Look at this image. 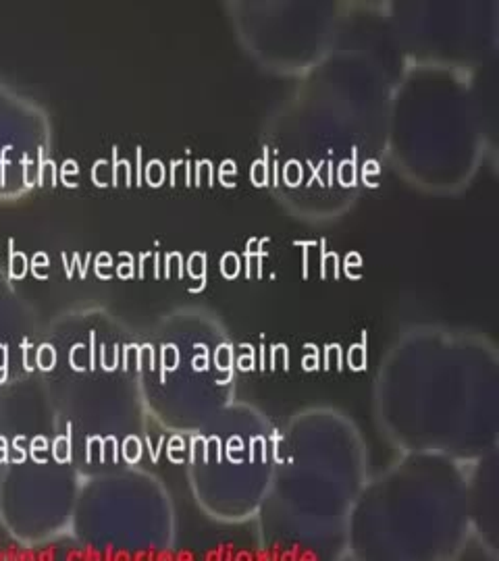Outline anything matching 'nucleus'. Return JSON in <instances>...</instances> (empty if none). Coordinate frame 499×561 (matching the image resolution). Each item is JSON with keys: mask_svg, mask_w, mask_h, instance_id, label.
I'll use <instances>...</instances> for the list:
<instances>
[{"mask_svg": "<svg viewBox=\"0 0 499 561\" xmlns=\"http://www.w3.org/2000/svg\"><path fill=\"white\" fill-rule=\"evenodd\" d=\"M25 270H27L25 256H23V254L11 252V277H13V279H21V277L25 275Z\"/></svg>", "mask_w": 499, "mask_h": 561, "instance_id": "f257e3e1", "label": "nucleus"}, {"mask_svg": "<svg viewBox=\"0 0 499 561\" xmlns=\"http://www.w3.org/2000/svg\"><path fill=\"white\" fill-rule=\"evenodd\" d=\"M38 364L44 370H50L54 366V352L50 345H42V349H40V354H38Z\"/></svg>", "mask_w": 499, "mask_h": 561, "instance_id": "f03ea898", "label": "nucleus"}, {"mask_svg": "<svg viewBox=\"0 0 499 561\" xmlns=\"http://www.w3.org/2000/svg\"><path fill=\"white\" fill-rule=\"evenodd\" d=\"M125 451H127V459H137L139 455V445L135 439H129L125 443Z\"/></svg>", "mask_w": 499, "mask_h": 561, "instance_id": "7ed1b4c3", "label": "nucleus"}, {"mask_svg": "<svg viewBox=\"0 0 499 561\" xmlns=\"http://www.w3.org/2000/svg\"><path fill=\"white\" fill-rule=\"evenodd\" d=\"M65 451L69 453V445L65 447V441H63V439H58V441H56V457H58V459H65V457H67V455H65ZM67 459H69V457H67Z\"/></svg>", "mask_w": 499, "mask_h": 561, "instance_id": "20e7f679", "label": "nucleus"}, {"mask_svg": "<svg viewBox=\"0 0 499 561\" xmlns=\"http://www.w3.org/2000/svg\"><path fill=\"white\" fill-rule=\"evenodd\" d=\"M8 459V455H6V447H4V439L0 437V464H4Z\"/></svg>", "mask_w": 499, "mask_h": 561, "instance_id": "39448f33", "label": "nucleus"}, {"mask_svg": "<svg viewBox=\"0 0 499 561\" xmlns=\"http://www.w3.org/2000/svg\"><path fill=\"white\" fill-rule=\"evenodd\" d=\"M25 368H27V370H34V364H32V347H25Z\"/></svg>", "mask_w": 499, "mask_h": 561, "instance_id": "423d86ee", "label": "nucleus"}, {"mask_svg": "<svg viewBox=\"0 0 499 561\" xmlns=\"http://www.w3.org/2000/svg\"><path fill=\"white\" fill-rule=\"evenodd\" d=\"M6 368V347L0 345V370Z\"/></svg>", "mask_w": 499, "mask_h": 561, "instance_id": "0eeeda50", "label": "nucleus"}]
</instances>
